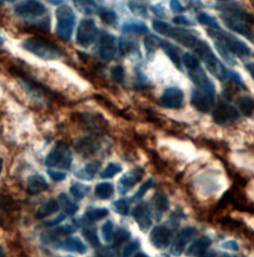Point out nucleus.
<instances>
[{"mask_svg": "<svg viewBox=\"0 0 254 257\" xmlns=\"http://www.w3.org/2000/svg\"><path fill=\"white\" fill-rule=\"evenodd\" d=\"M212 244V240L208 236H202L198 239H196L190 247L187 249L186 254L190 257L200 256L202 255Z\"/></svg>", "mask_w": 254, "mask_h": 257, "instance_id": "412c9836", "label": "nucleus"}, {"mask_svg": "<svg viewBox=\"0 0 254 257\" xmlns=\"http://www.w3.org/2000/svg\"><path fill=\"white\" fill-rule=\"evenodd\" d=\"M113 192H114L113 186L108 182L98 184L95 189L96 196L102 200H108V199L111 198L113 195Z\"/></svg>", "mask_w": 254, "mask_h": 257, "instance_id": "a878e982", "label": "nucleus"}, {"mask_svg": "<svg viewBox=\"0 0 254 257\" xmlns=\"http://www.w3.org/2000/svg\"><path fill=\"white\" fill-rule=\"evenodd\" d=\"M59 209H60L59 202L55 199H51L39 207V209L37 210L36 217H37V219L47 218V217L57 213L59 211Z\"/></svg>", "mask_w": 254, "mask_h": 257, "instance_id": "5701e85b", "label": "nucleus"}, {"mask_svg": "<svg viewBox=\"0 0 254 257\" xmlns=\"http://www.w3.org/2000/svg\"><path fill=\"white\" fill-rule=\"evenodd\" d=\"M109 211L106 208L92 209V210H89L86 213V215H84V220L90 222H94V221H98V220L105 219L106 217L109 216Z\"/></svg>", "mask_w": 254, "mask_h": 257, "instance_id": "cd10ccee", "label": "nucleus"}, {"mask_svg": "<svg viewBox=\"0 0 254 257\" xmlns=\"http://www.w3.org/2000/svg\"><path fill=\"white\" fill-rule=\"evenodd\" d=\"M140 247V244L138 241L134 240V241H131L130 243H128L122 250V253H121V257H130L138 248Z\"/></svg>", "mask_w": 254, "mask_h": 257, "instance_id": "79ce46f5", "label": "nucleus"}, {"mask_svg": "<svg viewBox=\"0 0 254 257\" xmlns=\"http://www.w3.org/2000/svg\"><path fill=\"white\" fill-rule=\"evenodd\" d=\"M76 228H77L76 225L73 224V223H67V224H64V225H61V226H57L54 229L50 230L49 232L44 233L42 235V240L44 241V243L54 241L59 236L74 232L76 230Z\"/></svg>", "mask_w": 254, "mask_h": 257, "instance_id": "a211bd4d", "label": "nucleus"}, {"mask_svg": "<svg viewBox=\"0 0 254 257\" xmlns=\"http://www.w3.org/2000/svg\"><path fill=\"white\" fill-rule=\"evenodd\" d=\"M161 40L154 36V35H149L148 37L145 38L144 40V44H145V47H146V50L149 52V53H152L154 52L158 47L161 46Z\"/></svg>", "mask_w": 254, "mask_h": 257, "instance_id": "e433bc0d", "label": "nucleus"}, {"mask_svg": "<svg viewBox=\"0 0 254 257\" xmlns=\"http://www.w3.org/2000/svg\"><path fill=\"white\" fill-rule=\"evenodd\" d=\"M101 18L106 24H109V25L115 23L116 19H117L116 14L112 11H105V12L101 13Z\"/></svg>", "mask_w": 254, "mask_h": 257, "instance_id": "37998d69", "label": "nucleus"}, {"mask_svg": "<svg viewBox=\"0 0 254 257\" xmlns=\"http://www.w3.org/2000/svg\"><path fill=\"white\" fill-rule=\"evenodd\" d=\"M134 257H148V256L146 254H144V253H138Z\"/></svg>", "mask_w": 254, "mask_h": 257, "instance_id": "6e6d98bb", "label": "nucleus"}, {"mask_svg": "<svg viewBox=\"0 0 254 257\" xmlns=\"http://www.w3.org/2000/svg\"><path fill=\"white\" fill-rule=\"evenodd\" d=\"M238 107L242 114L250 116L254 112V101L249 97H241L238 100Z\"/></svg>", "mask_w": 254, "mask_h": 257, "instance_id": "c756f323", "label": "nucleus"}, {"mask_svg": "<svg viewBox=\"0 0 254 257\" xmlns=\"http://www.w3.org/2000/svg\"><path fill=\"white\" fill-rule=\"evenodd\" d=\"M111 75H112V78L118 82L122 81L123 80V77H124V70L121 66H116L112 69L111 71Z\"/></svg>", "mask_w": 254, "mask_h": 257, "instance_id": "a18cd8bd", "label": "nucleus"}, {"mask_svg": "<svg viewBox=\"0 0 254 257\" xmlns=\"http://www.w3.org/2000/svg\"><path fill=\"white\" fill-rule=\"evenodd\" d=\"M210 35L215 39L218 40V42L222 44V46L220 45L221 47H224L225 50L230 51L237 57H247L251 53L249 48L243 42L237 40L236 38H233L228 34L222 33L220 31H212L210 32Z\"/></svg>", "mask_w": 254, "mask_h": 257, "instance_id": "0eeeda50", "label": "nucleus"}, {"mask_svg": "<svg viewBox=\"0 0 254 257\" xmlns=\"http://www.w3.org/2000/svg\"><path fill=\"white\" fill-rule=\"evenodd\" d=\"M112 207L114 209V211L121 215V216H127L129 214V211H130V207H129V204L126 200L124 199H119L117 201H115L113 204H112Z\"/></svg>", "mask_w": 254, "mask_h": 257, "instance_id": "72a5a7b5", "label": "nucleus"}, {"mask_svg": "<svg viewBox=\"0 0 254 257\" xmlns=\"http://www.w3.org/2000/svg\"><path fill=\"white\" fill-rule=\"evenodd\" d=\"M6 1H14V0H6Z\"/></svg>", "mask_w": 254, "mask_h": 257, "instance_id": "680f3d73", "label": "nucleus"}, {"mask_svg": "<svg viewBox=\"0 0 254 257\" xmlns=\"http://www.w3.org/2000/svg\"><path fill=\"white\" fill-rule=\"evenodd\" d=\"M191 102L199 111L209 112L212 110L215 105V88L210 79L196 85Z\"/></svg>", "mask_w": 254, "mask_h": 257, "instance_id": "20e7f679", "label": "nucleus"}, {"mask_svg": "<svg viewBox=\"0 0 254 257\" xmlns=\"http://www.w3.org/2000/svg\"><path fill=\"white\" fill-rule=\"evenodd\" d=\"M0 257H5V254L1 248V246H0Z\"/></svg>", "mask_w": 254, "mask_h": 257, "instance_id": "4d7b16f0", "label": "nucleus"}, {"mask_svg": "<svg viewBox=\"0 0 254 257\" xmlns=\"http://www.w3.org/2000/svg\"><path fill=\"white\" fill-rule=\"evenodd\" d=\"M173 22L174 23H176V24H180V25H191V22H190V20H188L186 17H184V16H177V17H175L174 19H173Z\"/></svg>", "mask_w": 254, "mask_h": 257, "instance_id": "3c124183", "label": "nucleus"}, {"mask_svg": "<svg viewBox=\"0 0 254 257\" xmlns=\"http://www.w3.org/2000/svg\"><path fill=\"white\" fill-rule=\"evenodd\" d=\"M161 102L168 109H180L184 103V94L178 88H169L164 92Z\"/></svg>", "mask_w": 254, "mask_h": 257, "instance_id": "ddd939ff", "label": "nucleus"}, {"mask_svg": "<svg viewBox=\"0 0 254 257\" xmlns=\"http://www.w3.org/2000/svg\"><path fill=\"white\" fill-rule=\"evenodd\" d=\"M54 247L66 250V251H71V252H75L78 254H84L87 252L88 248L87 245L84 244L78 237H68L64 240L57 241L54 244Z\"/></svg>", "mask_w": 254, "mask_h": 257, "instance_id": "2eb2a0df", "label": "nucleus"}, {"mask_svg": "<svg viewBox=\"0 0 254 257\" xmlns=\"http://www.w3.org/2000/svg\"><path fill=\"white\" fill-rule=\"evenodd\" d=\"M204 257H216V255L214 253H211V254H208V255H206Z\"/></svg>", "mask_w": 254, "mask_h": 257, "instance_id": "bf43d9fd", "label": "nucleus"}, {"mask_svg": "<svg viewBox=\"0 0 254 257\" xmlns=\"http://www.w3.org/2000/svg\"><path fill=\"white\" fill-rule=\"evenodd\" d=\"M122 31L125 33H131V34H147L148 28L145 24L141 22H126L122 26Z\"/></svg>", "mask_w": 254, "mask_h": 257, "instance_id": "c85d7f7f", "label": "nucleus"}, {"mask_svg": "<svg viewBox=\"0 0 254 257\" xmlns=\"http://www.w3.org/2000/svg\"><path fill=\"white\" fill-rule=\"evenodd\" d=\"M183 63L191 71H194V70L200 68V63H199L198 59L194 55H192L190 53H186L183 56Z\"/></svg>", "mask_w": 254, "mask_h": 257, "instance_id": "4c0bfd02", "label": "nucleus"}, {"mask_svg": "<svg viewBox=\"0 0 254 257\" xmlns=\"http://www.w3.org/2000/svg\"><path fill=\"white\" fill-rule=\"evenodd\" d=\"M172 238V232L166 226H155L150 233V241L153 246L159 249L166 248L170 244Z\"/></svg>", "mask_w": 254, "mask_h": 257, "instance_id": "9b49d317", "label": "nucleus"}, {"mask_svg": "<svg viewBox=\"0 0 254 257\" xmlns=\"http://www.w3.org/2000/svg\"><path fill=\"white\" fill-rule=\"evenodd\" d=\"M101 162L100 161H94L89 164H87L81 169L77 170L74 173V175L81 180H93L97 173L99 172V170L101 168Z\"/></svg>", "mask_w": 254, "mask_h": 257, "instance_id": "4be33fe9", "label": "nucleus"}, {"mask_svg": "<svg viewBox=\"0 0 254 257\" xmlns=\"http://www.w3.org/2000/svg\"><path fill=\"white\" fill-rule=\"evenodd\" d=\"M73 162V154L70 147L63 141H59L46 157V165L49 167L70 169Z\"/></svg>", "mask_w": 254, "mask_h": 257, "instance_id": "39448f33", "label": "nucleus"}, {"mask_svg": "<svg viewBox=\"0 0 254 257\" xmlns=\"http://www.w3.org/2000/svg\"><path fill=\"white\" fill-rule=\"evenodd\" d=\"M154 205H155V208L157 209V211L160 213L166 212L169 209V206H170L168 198L165 195L159 194V193L156 194L154 197Z\"/></svg>", "mask_w": 254, "mask_h": 257, "instance_id": "473e14b6", "label": "nucleus"}, {"mask_svg": "<svg viewBox=\"0 0 254 257\" xmlns=\"http://www.w3.org/2000/svg\"><path fill=\"white\" fill-rule=\"evenodd\" d=\"M129 8L130 10H132L134 13L145 16L146 15V8L143 5H140L138 3H134V2H130L129 3Z\"/></svg>", "mask_w": 254, "mask_h": 257, "instance_id": "49530a36", "label": "nucleus"}, {"mask_svg": "<svg viewBox=\"0 0 254 257\" xmlns=\"http://www.w3.org/2000/svg\"><path fill=\"white\" fill-rule=\"evenodd\" d=\"M153 29L164 36L173 38L180 44L191 49H194L200 41L195 35H193L189 31L182 28H174L162 21H154Z\"/></svg>", "mask_w": 254, "mask_h": 257, "instance_id": "7ed1b4c3", "label": "nucleus"}, {"mask_svg": "<svg viewBox=\"0 0 254 257\" xmlns=\"http://www.w3.org/2000/svg\"><path fill=\"white\" fill-rule=\"evenodd\" d=\"M197 233L196 228L186 227L182 229L174 239V242L171 246V253L175 256H180L186 248V245Z\"/></svg>", "mask_w": 254, "mask_h": 257, "instance_id": "f8f14e48", "label": "nucleus"}, {"mask_svg": "<svg viewBox=\"0 0 254 257\" xmlns=\"http://www.w3.org/2000/svg\"><path fill=\"white\" fill-rule=\"evenodd\" d=\"M66 257H71V256H66Z\"/></svg>", "mask_w": 254, "mask_h": 257, "instance_id": "e2e57ef3", "label": "nucleus"}, {"mask_svg": "<svg viewBox=\"0 0 254 257\" xmlns=\"http://www.w3.org/2000/svg\"><path fill=\"white\" fill-rule=\"evenodd\" d=\"M196 54L203 60L209 71L218 78L225 79L228 77L229 73L225 69V67L219 62V60L216 57L214 52L211 50L209 45L205 42L199 41L196 47L193 49Z\"/></svg>", "mask_w": 254, "mask_h": 257, "instance_id": "f03ea898", "label": "nucleus"}, {"mask_svg": "<svg viewBox=\"0 0 254 257\" xmlns=\"http://www.w3.org/2000/svg\"><path fill=\"white\" fill-rule=\"evenodd\" d=\"M155 186V181L153 179H148L146 182H144L138 189V191L134 194L133 200H139L141 199L150 189H152Z\"/></svg>", "mask_w": 254, "mask_h": 257, "instance_id": "f704fd0d", "label": "nucleus"}, {"mask_svg": "<svg viewBox=\"0 0 254 257\" xmlns=\"http://www.w3.org/2000/svg\"><path fill=\"white\" fill-rule=\"evenodd\" d=\"M98 36V28L94 20L83 19L80 21L76 33V42L81 47L91 46Z\"/></svg>", "mask_w": 254, "mask_h": 257, "instance_id": "6e6552de", "label": "nucleus"}, {"mask_svg": "<svg viewBox=\"0 0 254 257\" xmlns=\"http://www.w3.org/2000/svg\"><path fill=\"white\" fill-rule=\"evenodd\" d=\"M1 44H2V39L0 38V45H1Z\"/></svg>", "mask_w": 254, "mask_h": 257, "instance_id": "052dcab7", "label": "nucleus"}, {"mask_svg": "<svg viewBox=\"0 0 254 257\" xmlns=\"http://www.w3.org/2000/svg\"><path fill=\"white\" fill-rule=\"evenodd\" d=\"M70 192L74 199L81 200L90 192V187L80 183H73L70 188Z\"/></svg>", "mask_w": 254, "mask_h": 257, "instance_id": "7c9ffc66", "label": "nucleus"}, {"mask_svg": "<svg viewBox=\"0 0 254 257\" xmlns=\"http://www.w3.org/2000/svg\"><path fill=\"white\" fill-rule=\"evenodd\" d=\"M64 220H65V215H64V214H60L55 220H49V221L45 222V225H47V226H57V225H58L59 223H61Z\"/></svg>", "mask_w": 254, "mask_h": 257, "instance_id": "8fccbe9b", "label": "nucleus"}, {"mask_svg": "<svg viewBox=\"0 0 254 257\" xmlns=\"http://www.w3.org/2000/svg\"><path fill=\"white\" fill-rule=\"evenodd\" d=\"M198 21H199L202 25L210 26V27H212V28H217V29L219 28L218 21H217L214 17L210 16V15L207 14V13H201V14L198 16Z\"/></svg>", "mask_w": 254, "mask_h": 257, "instance_id": "58836bf2", "label": "nucleus"}, {"mask_svg": "<svg viewBox=\"0 0 254 257\" xmlns=\"http://www.w3.org/2000/svg\"><path fill=\"white\" fill-rule=\"evenodd\" d=\"M59 204H61L62 209L66 215L73 216L77 212L78 206L74 202H73L67 194H61L59 197Z\"/></svg>", "mask_w": 254, "mask_h": 257, "instance_id": "393cba45", "label": "nucleus"}, {"mask_svg": "<svg viewBox=\"0 0 254 257\" xmlns=\"http://www.w3.org/2000/svg\"><path fill=\"white\" fill-rule=\"evenodd\" d=\"M49 2H51L52 4H55V5H58V4H60V3H62L63 2V0H48Z\"/></svg>", "mask_w": 254, "mask_h": 257, "instance_id": "864d4df0", "label": "nucleus"}, {"mask_svg": "<svg viewBox=\"0 0 254 257\" xmlns=\"http://www.w3.org/2000/svg\"><path fill=\"white\" fill-rule=\"evenodd\" d=\"M121 171H122V168H121V166L119 164H117V163H109L108 165V167L101 173V177L103 179L112 178L115 175H117L118 173H120Z\"/></svg>", "mask_w": 254, "mask_h": 257, "instance_id": "2f4dec72", "label": "nucleus"}, {"mask_svg": "<svg viewBox=\"0 0 254 257\" xmlns=\"http://www.w3.org/2000/svg\"><path fill=\"white\" fill-rule=\"evenodd\" d=\"M99 147L100 145L98 141L92 137L80 138L75 144L76 151L83 156H90L94 154L99 149Z\"/></svg>", "mask_w": 254, "mask_h": 257, "instance_id": "6ab92c4d", "label": "nucleus"}, {"mask_svg": "<svg viewBox=\"0 0 254 257\" xmlns=\"http://www.w3.org/2000/svg\"><path fill=\"white\" fill-rule=\"evenodd\" d=\"M130 238V232L127 231L126 229H118L113 236V240H114V245L118 246L120 244H122L123 242L127 241Z\"/></svg>", "mask_w": 254, "mask_h": 257, "instance_id": "ea45409f", "label": "nucleus"}, {"mask_svg": "<svg viewBox=\"0 0 254 257\" xmlns=\"http://www.w3.org/2000/svg\"><path fill=\"white\" fill-rule=\"evenodd\" d=\"M221 247L223 249L233 250V251H237L239 249V245L235 240H226L221 243Z\"/></svg>", "mask_w": 254, "mask_h": 257, "instance_id": "de8ad7c7", "label": "nucleus"}, {"mask_svg": "<svg viewBox=\"0 0 254 257\" xmlns=\"http://www.w3.org/2000/svg\"><path fill=\"white\" fill-rule=\"evenodd\" d=\"M102 233H103V237H104L105 241L110 242L113 239V236H114V225H113L112 221L108 220L103 225Z\"/></svg>", "mask_w": 254, "mask_h": 257, "instance_id": "c9c22d12", "label": "nucleus"}, {"mask_svg": "<svg viewBox=\"0 0 254 257\" xmlns=\"http://www.w3.org/2000/svg\"><path fill=\"white\" fill-rule=\"evenodd\" d=\"M132 216L141 230L145 231L151 226L152 220L150 213L148 207L145 204H139L138 206H136L132 212Z\"/></svg>", "mask_w": 254, "mask_h": 257, "instance_id": "f3484780", "label": "nucleus"}, {"mask_svg": "<svg viewBox=\"0 0 254 257\" xmlns=\"http://www.w3.org/2000/svg\"><path fill=\"white\" fill-rule=\"evenodd\" d=\"M142 169H134L123 175L118 182V192L121 195L126 194L132 187H134L142 178Z\"/></svg>", "mask_w": 254, "mask_h": 257, "instance_id": "4468645a", "label": "nucleus"}, {"mask_svg": "<svg viewBox=\"0 0 254 257\" xmlns=\"http://www.w3.org/2000/svg\"><path fill=\"white\" fill-rule=\"evenodd\" d=\"M47 173L51 177V179H53L56 182H61V181L65 180L67 177V174L65 172H61V171H56V170H52V169L47 170Z\"/></svg>", "mask_w": 254, "mask_h": 257, "instance_id": "c03bdc74", "label": "nucleus"}, {"mask_svg": "<svg viewBox=\"0 0 254 257\" xmlns=\"http://www.w3.org/2000/svg\"><path fill=\"white\" fill-rule=\"evenodd\" d=\"M246 68H247V70L249 71V73H251V75H252V77L254 79V64H248L246 66Z\"/></svg>", "mask_w": 254, "mask_h": 257, "instance_id": "603ef678", "label": "nucleus"}, {"mask_svg": "<svg viewBox=\"0 0 254 257\" xmlns=\"http://www.w3.org/2000/svg\"><path fill=\"white\" fill-rule=\"evenodd\" d=\"M170 6H171V9L176 13H181L185 10V8L183 7V5L181 4L179 0H171Z\"/></svg>", "mask_w": 254, "mask_h": 257, "instance_id": "09e8293b", "label": "nucleus"}, {"mask_svg": "<svg viewBox=\"0 0 254 257\" xmlns=\"http://www.w3.org/2000/svg\"><path fill=\"white\" fill-rule=\"evenodd\" d=\"M221 257H237V256H233V255H230V254H227V253H223L221 255Z\"/></svg>", "mask_w": 254, "mask_h": 257, "instance_id": "13d9d810", "label": "nucleus"}, {"mask_svg": "<svg viewBox=\"0 0 254 257\" xmlns=\"http://www.w3.org/2000/svg\"><path fill=\"white\" fill-rule=\"evenodd\" d=\"M73 4L83 14L92 15L99 12V7L94 0H73Z\"/></svg>", "mask_w": 254, "mask_h": 257, "instance_id": "b1692460", "label": "nucleus"}, {"mask_svg": "<svg viewBox=\"0 0 254 257\" xmlns=\"http://www.w3.org/2000/svg\"><path fill=\"white\" fill-rule=\"evenodd\" d=\"M2 169H3V159L0 158V174L2 172Z\"/></svg>", "mask_w": 254, "mask_h": 257, "instance_id": "5fc2aeb1", "label": "nucleus"}, {"mask_svg": "<svg viewBox=\"0 0 254 257\" xmlns=\"http://www.w3.org/2000/svg\"><path fill=\"white\" fill-rule=\"evenodd\" d=\"M99 52L101 57L106 61H110L114 58L116 52V44L115 38L111 35L106 34L102 36L100 41Z\"/></svg>", "mask_w": 254, "mask_h": 257, "instance_id": "dca6fc26", "label": "nucleus"}, {"mask_svg": "<svg viewBox=\"0 0 254 257\" xmlns=\"http://www.w3.org/2000/svg\"><path fill=\"white\" fill-rule=\"evenodd\" d=\"M57 33L63 40H69L72 36L75 17L73 9L67 5L61 6L56 11Z\"/></svg>", "mask_w": 254, "mask_h": 257, "instance_id": "423d86ee", "label": "nucleus"}, {"mask_svg": "<svg viewBox=\"0 0 254 257\" xmlns=\"http://www.w3.org/2000/svg\"><path fill=\"white\" fill-rule=\"evenodd\" d=\"M49 184L46 179L41 175L30 176L27 183V191L31 195H37L48 190Z\"/></svg>", "mask_w": 254, "mask_h": 257, "instance_id": "aec40b11", "label": "nucleus"}, {"mask_svg": "<svg viewBox=\"0 0 254 257\" xmlns=\"http://www.w3.org/2000/svg\"><path fill=\"white\" fill-rule=\"evenodd\" d=\"M15 12L21 17L33 18L45 14L46 7L37 0H26L16 6Z\"/></svg>", "mask_w": 254, "mask_h": 257, "instance_id": "1a4fd4ad", "label": "nucleus"}, {"mask_svg": "<svg viewBox=\"0 0 254 257\" xmlns=\"http://www.w3.org/2000/svg\"><path fill=\"white\" fill-rule=\"evenodd\" d=\"M24 49L44 60H57L63 55L62 50L53 42L42 37H31L23 43Z\"/></svg>", "mask_w": 254, "mask_h": 257, "instance_id": "f257e3e1", "label": "nucleus"}, {"mask_svg": "<svg viewBox=\"0 0 254 257\" xmlns=\"http://www.w3.org/2000/svg\"><path fill=\"white\" fill-rule=\"evenodd\" d=\"M160 47H162V49L165 51L167 56L171 59V61L174 63V65L177 68H180L181 61H180L178 50L173 45H171L170 43H168V42H165V41L161 42V46Z\"/></svg>", "mask_w": 254, "mask_h": 257, "instance_id": "bb28decb", "label": "nucleus"}, {"mask_svg": "<svg viewBox=\"0 0 254 257\" xmlns=\"http://www.w3.org/2000/svg\"><path fill=\"white\" fill-rule=\"evenodd\" d=\"M213 116L218 124H225L237 120L239 117V112L232 106L227 104H220L214 110Z\"/></svg>", "mask_w": 254, "mask_h": 257, "instance_id": "9d476101", "label": "nucleus"}, {"mask_svg": "<svg viewBox=\"0 0 254 257\" xmlns=\"http://www.w3.org/2000/svg\"><path fill=\"white\" fill-rule=\"evenodd\" d=\"M82 234L93 246H99L100 245V239L98 237L97 232L94 229H91V228L83 229Z\"/></svg>", "mask_w": 254, "mask_h": 257, "instance_id": "a19ab883", "label": "nucleus"}]
</instances>
